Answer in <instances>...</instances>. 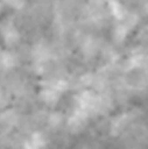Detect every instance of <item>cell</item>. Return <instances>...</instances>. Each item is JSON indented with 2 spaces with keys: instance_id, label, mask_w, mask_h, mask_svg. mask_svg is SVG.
Instances as JSON below:
<instances>
[{
  "instance_id": "6da1fadb",
  "label": "cell",
  "mask_w": 148,
  "mask_h": 149,
  "mask_svg": "<svg viewBox=\"0 0 148 149\" xmlns=\"http://www.w3.org/2000/svg\"><path fill=\"white\" fill-rule=\"evenodd\" d=\"M8 5H10V6H13V7H16V8H19V7H21L22 5H23V2H24V0H5Z\"/></svg>"
}]
</instances>
